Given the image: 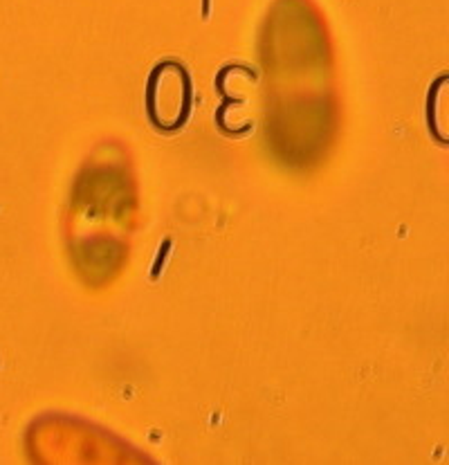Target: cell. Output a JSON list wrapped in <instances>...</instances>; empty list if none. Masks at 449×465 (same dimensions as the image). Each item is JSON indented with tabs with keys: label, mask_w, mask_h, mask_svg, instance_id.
I'll use <instances>...</instances> for the list:
<instances>
[{
	"label": "cell",
	"mask_w": 449,
	"mask_h": 465,
	"mask_svg": "<svg viewBox=\"0 0 449 465\" xmlns=\"http://www.w3.org/2000/svg\"><path fill=\"white\" fill-rule=\"evenodd\" d=\"M210 9H211V0H202V18H210Z\"/></svg>",
	"instance_id": "obj_1"
}]
</instances>
